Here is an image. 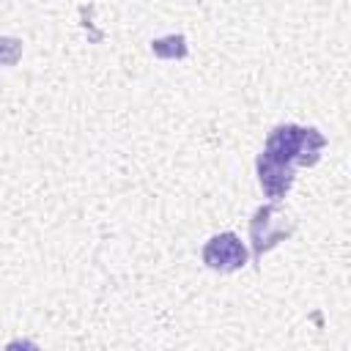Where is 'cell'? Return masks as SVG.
Listing matches in <instances>:
<instances>
[{
    "label": "cell",
    "mask_w": 351,
    "mask_h": 351,
    "mask_svg": "<svg viewBox=\"0 0 351 351\" xmlns=\"http://www.w3.org/2000/svg\"><path fill=\"white\" fill-rule=\"evenodd\" d=\"M203 263L219 271H236L247 263V250L236 233H217L203 247Z\"/></svg>",
    "instance_id": "6da1fadb"
},
{
    "label": "cell",
    "mask_w": 351,
    "mask_h": 351,
    "mask_svg": "<svg viewBox=\"0 0 351 351\" xmlns=\"http://www.w3.org/2000/svg\"><path fill=\"white\" fill-rule=\"evenodd\" d=\"M258 178H261L263 192L271 200H280V197H285V192L293 184V167L291 165H280V162L269 159L266 154H261L258 156Z\"/></svg>",
    "instance_id": "7a4b0ae2"
},
{
    "label": "cell",
    "mask_w": 351,
    "mask_h": 351,
    "mask_svg": "<svg viewBox=\"0 0 351 351\" xmlns=\"http://www.w3.org/2000/svg\"><path fill=\"white\" fill-rule=\"evenodd\" d=\"M271 214H274V206L258 208V214H255V219H252V228H250V233H252V239H255V255H258V258H261L263 250H269V247L280 239L277 233H271Z\"/></svg>",
    "instance_id": "3957f363"
},
{
    "label": "cell",
    "mask_w": 351,
    "mask_h": 351,
    "mask_svg": "<svg viewBox=\"0 0 351 351\" xmlns=\"http://www.w3.org/2000/svg\"><path fill=\"white\" fill-rule=\"evenodd\" d=\"M154 55L159 58H184L186 55V47H184V38L181 36H167V38H159L151 44Z\"/></svg>",
    "instance_id": "277c9868"
},
{
    "label": "cell",
    "mask_w": 351,
    "mask_h": 351,
    "mask_svg": "<svg viewBox=\"0 0 351 351\" xmlns=\"http://www.w3.org/2000/svg\"><path fill=\"white\" fill-rule=\"evenodd\" d=\"M22 52V44L16 38H0V63H14Z\"/></svg>",
    "instance_id": "5b68a950"
}]
</instances>
